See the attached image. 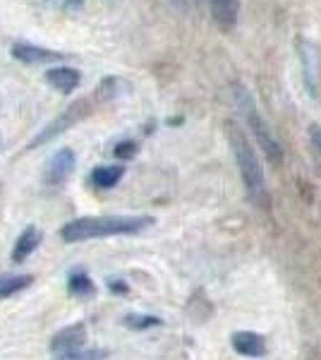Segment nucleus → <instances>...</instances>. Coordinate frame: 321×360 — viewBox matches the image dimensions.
Here are the masks:
<instances>
[{
  "label": "nucleus",
  "mask_w": 321,
  "mask_h": 360,
  "mask_svg": "<svg viewBox=\"0 0 321 360\" xmlns=\"http://www.w3.org/2000/svg\"><path fill=\"white\" fill-rule=\"evenodd\" d=\"M168 3H171L173 8H178V10H190L192 5H195V0H168Z\"/></svg>",
  "instance_id": "22"
},
{
  "label": "nucleus",
  "mask_w": 321,
  "mask_h": 360,
  "mask_svg": "<svg viewBox=\"0 0 321 360\" xmlns=\"http://www.w3.org/2000/svg\"><path fill=\"white\" fill-rule=\"evenodd\" d=\"M309 142H312L314 152L321 156V125H312V127H309Z\"/></svg>",
  "instance_id": "20"
},
{
  "label": "nucleus",
  "mask_w": 321,
  "mask_h": 360,
  "mask_svg": "<svg viewBox=\"0 0 321 360\" xmlns=\"http://www.w3.org/2000/svg\"><path fill=\"white\" fill-rule=\"evenodd\" d=\"M46 82L53 89L63 91V94H70V91H74L79 86L81 75L77 68H53L46 72Z\"/></svg>",
  "instance_id": "11"
},
{
  "label": "nucleus",
  "mask_w": 321,
  "mask_h": 360,
  "mask_svg": "<svg viewBox=\"0 0 321 360\" xmlns=\"http://www.w3.org/2000/svg\"><path fill=\"white\" fill-rule=\"evenodd\" d=\"M108 288L113 293H127V283L125 281H118V278H113V281L108 283Z\"/></svg>",
  "instance_id": "21"
},
{
  "label": "nucleus",
  "mask_w": 321,
  "mask_h": 360,
  "mask_svg": "<svg viewBox=\"0 0 321 360\" xmlns=\"http://www.w3.org/2000/svg\"><path fill=\"white\" fill-rule=\"evenodd\" d=\"M211 17L216 20V25L225 32H230L237 25V17H240V0H207Z\"/></svg>",
  "instance_id": "9"
},
{
  "label": "nucleus",
  "mask_w": 321,
  "mask_h": 360,
  "mask_svg": "<svg viewBox=\"0 0 321 360\" xmlns=\"http://www.w3.org/2000/svg\"><path fill=\"white\" fill-rule=\"evenodd\" d=\"M230 94H232V106H235L237 113L242 115L244 125L252 130L256 144L261 147V152H264V156L268 159V164L281 166L283 164V147H281V142L276 139V135L271 132V127L266 125V120L261 118L259 108H256V103H254L252 94L247 91V86H244V84H232Z\"/></svg>",
  "instance_id": "3"
},
{
  "label": "nucleus",
  "mask_w": 321,
  "mask_h": 360,
  "mask_svg": "<svg viewBox=\"0 0 321 360\" xmlns=\"http://www.w3.org/2000/svg\"><path fill=\"white\" fill-rule=\"evenodd\" d=\"M86 101L81 98V101H74L72 106H67L65 111H63L58 118L51 120L48 125L44 127V130L39 132L37 137L29 142V149H37V147H44V144H48V142H53V139L58 135H63V132H67L72 125H77L81 118H84V113H86Z\"/></svg>",
  "instance_id": "5"
},
{
  "label": "nucleus",
  "mask_w": 321,
  "mask_h": 360,
  "mask_svg": "<svg viewBox=\"0 0 321 360\" xmlns=\"http://www.w3.org/2000/svg\"><path fill=\"white\" fill-rule=\"evenodd\" d=\"M34 281V276L29 274H10V276H0V300L10 298V295L25 291L29 283Z\"/></svg>",
  "instance_id": "14"
},
{
  "label": "nucleus",
  "mask_w": 321,
  "mask_h": 360,
  "mask_svg": "<svg viewBox=\"0 0 321 360\" xmlns=\"http://www.w3.org/2000/svg\"><path fill=\"white\" fill-rule=\"evenodd\" d=\"M122 176H125V168L122 166H96L94 171H91L89 180L94 188L108 190V188H115Z\"/></svg>",
  "instance_id": "13"
},
{
  "label": "nucleus",
  "mask_w": 321,
  "mask_h": 360,
  "mask_svg": "<svg viewBox=\"0 0 321 360\" xmlns=\"http://www.w3.org/2000/svg\"><path fill=\"white\" fill-rule=\"evenodd\" d=\"M13 58L25 65H48V63H58L63 60V53H55V51L41 49V46L34 44H15L13 46Z\"/></svg>",
  "instance_id": "8"
},
{
  "label": "nucleus",
  "mask_w": 321,
  "mask_h": 360,
  "mask_svg": "<svg viewBox=\"0 0 321 360\" xmlns=\"http://www.w3.org/2000/svg\"><path fill=\"white\" fill-rule=\"evenodd\" d=\"M297 56L302 65V82L314 101H321V46L309 39H297Z\"/></svg>",
  "instance_id": "4"
},
{
  "label": "nucleus",
  "mask_w": 321,
  "mask_h": 360,
  "mask_svg": "<svg viewBox=\"0 0 321 360\" xmlns=\"http://www.w3.org/2000/svg\"><path fill=\"white\" fill-rule=\"evenodd\" d=\"M39 243H41V233H39V229H37V226H27V231H25V233H22L20 238H17V243H15V250H13V262H15V264L25 262V259L29 257V255H32L34 250L39 248Z\"/></svg>",
  "instance_id": "12"
},
{
  "label": "nucleus",
  "mask_w": 321,
  "mask_h": 360,
  "mask_svg": "<svg viewBox=\"0 0 321 360\" xmlns=\"http://www.w3.org/2000/svg\"><path fill=\"white\" fill-rule=\"evenodd\" d=\"M106 358H108L106 348H89V351H77L72 356H63L58 360H106Z\"/></svg>",
  "instance_id": "18"
},
{
  "label": "nucleus",
  "mask_w": 321,
  "mask_h": 360,
  "mask_svg": "<svg viewBox=\"0 0 321 360\" xmlns=\"http://www.w3.org/2000/svg\"><path fill=\"white\" fill-rule=\"evenodd\" d=\"M228 142H230L232 156H235L237 171H240L244 195L256 209H268L271 200H268V188L264 178V168L259 164L252 142L244 135V130L235 123H228Z\"/></svg>",
  "instance_id": "1"
},
{
  "label": "nucleus",
  "mask_w": 321,
  "mask_h": 360,
  "mask_svg": "<svg viewBox=\"0 0 321 360\" xmlns=\"http://www.w3.org/2000/svg\"><path fill=\"white\" fill-rule=\"evenodd\" d=\"M86 339V327L84 324H72V327L60 329L53 339H51V351L53 356L63 358V356H72V353L81 351Z\"/></svg>",
  "instance_id": "6"
},
{
  "label": "nucleus",
  "mask_w": 321,
  "mask_h": 360,
  "mask_svg": "<svg viewBox=\"0 0 321 360\" xmlns=\"http://www.w3.org/2000/svg\"><path fill=\"white\" fill-rule=\"evenodd\" d=\"M132 86H130V82L127 79H122V77H106V79H101L98 82V96L101 98H118V96H122V94H127Z\"/></svg>",
  "instance_id": "15"
},
{
  "label": "nucleus",
  "mask_w": 321,
  "mask_h": 360,
  "mask_svg": "<svg viewBox=\"0 0 321 360\" xmlns=\"http://www.w3.org/2000/svg\"><path fill=\"white\" fill-rule=\"evenodd\" d=\"M149 226H154V217H84L63 226L60 238L65 243H81L91 238L132 236Z\"/></svg>",
  "instance_id": "2"
},
{
  "label": "nucleus",
  "mask_w": 321,
  "mask_h": 360,
  "mask_svg": "<svg viewBox=\"0 0 321 360\" xmlns=\"http://www.w3.org/2000/svg\"><path fill=\"white\" fill-rule=\"evenodd\" d=\"M74 164H77V156H74L72 149H60L58 154H53V159L48 161V168H46V185H60L72 176Z\"/></svg>",
  "instance_id": "7"
},
{
  "label": "nucleus",
  "mask_w": 321,
  "mask_h": 360,
  "mask_svg": "<svg viewBox=\"0 0 321 360\" xmlns=\"http://www.w3.org/2000/svg\"><path fill=\"white\" fill-rule=\"evenodd\" d=\"M113 154L118 156V159L127 161V159H134L137 156V142H132V139H125V142H118L113 149Z\"/></svg>",
  "instance_id": "19"
},
{
  "label": "nucleus",
  "mask_w": 321,
  "mask_h": 360,
  "mask_svg": "<svg viewBox=\"0 0 321 360\" xmlns=\"http://www.w3.org/2000/svg\"><path fill=\"white\" fill-rule=\"evenodd\" d=\"M230 344L235 348V353L247 358H261L266 353V341L264 336L254 332H235L230 336Z\"/></svg>",
  "instance_id": "10"
},
{
  "label": "nucleus",
  "mask_w": 321,
  "mask_h": 360,
  "mask_svg": "<svg viewBox=\"0 0 321 360\" xmlns=\"http://www.w3.org/2000/svg\"><path fill=\"white\" fill-rule=\"evenodd\" d=\"M67 288L72 295H91L94 293V283H91L89 274H84V271H74V274H70Z\"/></svg>",
  "instance_id": "16"
},
{
  "label": "nucleus",
  "mask_w": 321,
  "mask_h": 360,
  "mask_svg": "<svg viewBox=\"0 0 321 360\" xmlns=\"http://www.w3.org/2000/svg\"><path fill=\"white\" fill-rule=\"evenodd\" d=\"M127 329H134V332H142V329H154V327H161V319L154 317V315H127L122 319Z\"/></svg>",
  "instance_id": "17"
}]
</instances>
